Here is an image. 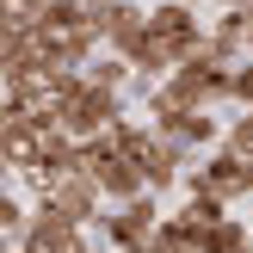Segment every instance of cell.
<instances>
[{
	"label": "cell",
	"instance_id": "cell-19",
	"mask_svg": "<svg viewBox=\"0 0 253 253\" xmlns=\"http://www.w3.org/2000/svg\"><path fill=\"white\" fill-rule=\"evenodd\" d=\"M86 253H93V247H86Z\"/></svg>",
	"mask_w": 253,
	"mask_h": 253
},
{
	"label": "cell",
	"instance_id": "cell-7",
	"mask_svg": "<svg viewBox=\"0 0 253 253\" xmlns=\"http://www.w3.org/2000/svg\"><path fill=\"white\" fill-rule=\"evenodd\" d=\"M43 198H49L56 210H68L74 222H99V216H105V210H99V204H105V192H99L93 173H68V179H56Z\"/></svg>",
	"mask_w": 253,
	"mask_h": 253
},
{
	"label": "cell",
	"instance_id": "cell-13",
	"mask_svg": "<svg viewBox=\"0 0 253 253\" xmlns=\"http://www.w3.org/2000/svg\"><path fill=\"white\" fill-rule=\"evenodd\" d=\"M229 99H241L253 111V62H235V81H229Z\"/></svg>",
	"mask_w": 253,
	"mask_h": 253
},
{
	"label": "cell",
	"instance_id": "cell-12",
	"mask_svg": "<svg viewBox=\"0 0 253 253\" xmlns=\"http://www.w3.org/2000/svg\"><path fill=\"white\" fill-rule=\"evenodd\" d=\"M222 142H229L235 155H253V111H241V118H235L229 130H222Z\"/></svg>",
	"mask_w": 253,
	"mask_h": 253
},
{
	"label": "cell",
	"instance_id": "cell-16",
	"mask_svg": "<svg viewBox=\"0 0 253 253\" xmlns=\"http://www.w3.org/2000/svg\"><path fill=\"white\" fill-rule=\"evenodd\" d=\"M241 161H247V192H253V155H241Z\"/></svg>",
	"mask_w": 253,
	"mask_h": 253
},
{
	"label": "cell",
	"instance_id": "cell-1",
	"mask_svg": "<svg viewBox=\"0 0 253 253\" xmlns=\"http://www.w3.org/2000/svg\"><path fill=\"white\" fill-rule=\"evenodd\" d=\"M118 118H124L118 86H99L93 74H86V86H81L74 99H62V130H68V136H81V142H86V136H105Z\"/></svg>",
	"mask_w": 253,
	"mask_h": 253
},
{
	"label": "cell",
	"instance_id": "cell-2",
	"mask_svg": "<svg viewBox=\"0 0 253 253\" xmlns=\"http://www.w3.org/2000/svg\"><path fill=\"white\" fill-rule=\"evenodd\" d=\"M19 247H31V253H86V222H74L68 210H56L43 198L31 210V229H25Z\"/></svg>",
	"mask_w": 253,
	"mask_h": 253
},
{
	"label": "cell",
	"instance_id": "cell-18",
	"mask_svg": "<svg viewBox=\"0 0 253 253\" xmlns=\"http://www.w3.org/2000/svg\"><path fill=\"white\" fill-rule=\"evenodd\" d=\"M241 253H253V247H241Z\"/></svg>",
	"mask_w": 253,
	"mask_h": 253
},
{
	"label": "cell",
	"instance_id": "cell-11",
	"mask_svg": "<svg viewBox=\"0 0 253 253\" xmlns=\"http://www.w3.org/2000/svg\"><path fill=\"white\" fill-rule=\"evenodd\" d=\"M0 229H6V247H12V241H25L31 216H25V204H19V198H0Z\"/></svg>",
	"mask_w": 253,
	"mask_h": 253
},
{
	"label": "cell",
	"instance_id": "cell-10",
	"mask_svg": "<svg viewBox=\"0 0 253 253\" xmlns=\"http://www.w3.org/2000/svg\"><path fill=\"white\" fill-rule=\"evenodd\" d=\"M148 247H155V253H198V229L185 216H161L155 235H148Z\"/></svg>",
	"mask_w": 253,
	"mask_h": 253
},
{
	"label": "cell",
	"instance_id": "cell-15",
	"mask_svg": "<svg viewBox=\"0 0 253 253\" xmlns=\"http://www.w3.org/2000/svg\"><path fill=\"white\" fill-rule=\"evenodd\" d=\"M111 253H155V247H148V241H142V247H111Z\"/></svg>",
	"mask_w": 253,
	"mask_h": 253
},
{
	"label": "cell",
	"instance_id": "cell-6",
	"mask_svg": "<svg viewBox=\"0 0 253 253\" xmlns=\"http://www.w3.org/2000/svg\"><path fill=\"white\" fill-rule=\"evenodd\" d=\"M86 173L99 179V192H105V204H124V198H136V192H155L136 155H105V161H93Z\"/></svg>",
	"mask_w": 253,
	"mask_h": 253
},
{
	"label": "cell",
	"instance_id": "cell-14",
	"mask_svg": "<svg viewBox=\"0 0 253 253\" xmlns=\"http://www.w3.org/2000/svg\"><path fill=\"white\" fill-rule=\"evenodd\" d=\"M81 6H86V12H93V19H99V12H105V6H111V0H81Z\"/></svg>",
	"mask_w": 253,
	"mask_h": 253
},
{
	"label": "cell",
	"instance_id": "cell-9",
	"mask_svg": "<svg viewBox=\"0 0 253 253\" xmlns=\"http://www.w3.org/2000/svg\"><path fill=\"white\" fill-rule=\"evenodd\" d=\"M241 247H253L241 216H216L210 229H198V253H241Z\"/></svg>",
	"mask_w": 253,
	"mask_h": 253
},
{
	"label": "cell",
	"instance_id": "cell-5",
	"mask_svg": "<svg viewBox=\"0 0 253 253\" xmlns=\"http://www.w3.org/2000/svg\"><path fill=\"white\" fill-rule=\"evenodd\" d=\"M185 192H216V198H229V204H235V198H247V161L222 142L216 155H204L192 173H185Z\"/></svg>",
	"mask_w": 253,
	"mask_h": 253
},
{
	"label": "cell",
	"instance_id": "cell-3",
	"mask_svg": "<svg viewBox=\"0 0 253 253\" xmlns=\"http://www.w3.org/2000/svg\"><path fill=\"white\" fill-rule=\"evenodd\" d=\"M155 222H161L155 192H136V198H124V204H111L105 216H99V235H105L111 247H142L148 235H155Z\"/></svg>",
	"mask_w": 253,
	"mask_h": 253
},
{
	"label": "cell",
	"instance_id": "cell-4",
	"mask_svg": "<svg viewBox=\"0 0 253 253\" xmlns=\"http://www.w3.org/2000/svg\"><path fill=\"white\" fill-rule=\"evenodd\" d=\"M148 31H155L161 43H167L173 56L185 62V56H192V49H204L210 25H204V19H198V12H192V0H167V6H155V12H148Z\"/></svg>",
	"mask_w": 253,
	"mask_h": 253
},
{
	"label": "cell",
	"instance_id": "cell-17",
	"mask_svg": "<svg viewBox=\"0 0 253 253\" xmlns=\"http://www.w3.org/2000/svg\"><path fill=\"white\" fill-rule=\"evenodd\" d=\"M6 253H31V247H19V241H12V247H6Z\"/></svg>",
	"mask_w": 253,
	"mask_h": 253
},
{
	"label": "cell",
	"instance_id": "cell-8",
	"mask_svg": "<svg viewBox=\"0 0 253 253\" xmlns=\"http://www.w3.org/2000/svg\"><path fill=\"white\" fill-rule=\"evenodd\" d=\"M247 25H253V12H247V6H222L216 19H210V37H204V49H210V56H222V62L235 68V62L247 56Z\"/></svg>",
	"mask_w": 253,
	"mask_h": 253
}]
</instances>
